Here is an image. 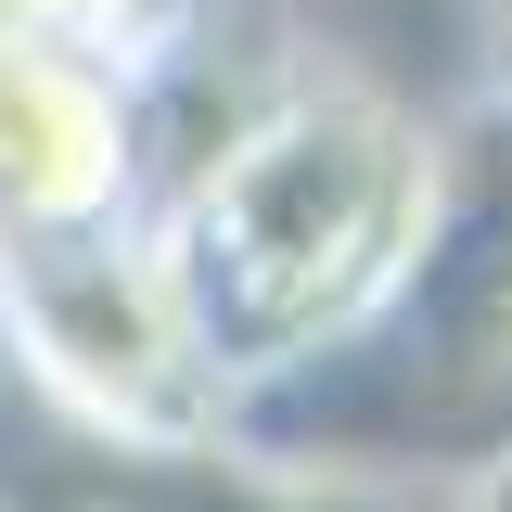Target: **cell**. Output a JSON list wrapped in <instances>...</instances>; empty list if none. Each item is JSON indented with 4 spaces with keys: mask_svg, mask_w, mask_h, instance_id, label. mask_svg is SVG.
<instances>
[{
    "mask_svg": "<svg viewBox=\"0 0 512 512\" xmlns=\"http://www.w3.org/2000/svg\"><path fill=\"white\" fill-rule=\"evenodd\" d=\"M410 231H423V141L359 90L282 103L205 180L180 256H167L205 372L218 359H295L308 333H333L410 256Z\"/></svg>",
    "mask_w": 512,
    "mask_h": 512,
    "instance_id": "1",
    "label": "cell"
},
{
    "mask_svg": "<svg viewBox=\"0 0 512 512\" xmlns=\"http://www.w3.org/2000/svg\"><path fill=\"white\" fill-rule=\"evenodd\" d=\"M128 0H0V39H90V26H116Z\"/></svg>",
    "mask_w": 512,
    "mask_h": 512,
    "instance_id": "2",
    "label": "cell"
}]
</instances>
